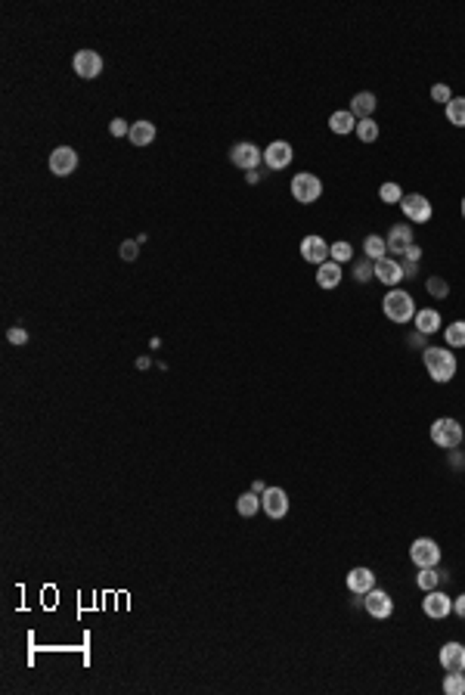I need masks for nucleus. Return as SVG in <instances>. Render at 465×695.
<instances>
[{
	"instance_id": "obj_42",
	"label": "nucleus",
	"mask_w": 465,
	"mask_h": 695,
	"mask_svg": "<svg viewBox=\"0 0 465 695\" xmlns=\"http://www.w3.org/2000/svg\"><path fill=\"white\" fill-rule=\"evenodd\" d=\"M462 217H465V199H462Z\"/></svg>"
},
{
	"instance_id": "obj_7",
	"label": "nucleus",
	"mask_w": 465,
	"mask_h": 695,
	"mask_svg": "<svg viewBox=\"0 0 465 695\" xmlns=\"http://www.w3.org/2000/svg\"><path fill=\"white\" fill-rule=\"evenodd\" d=\"M260 509L267 512V518H285L289 512V496H285L282 487H267L260 494Z\"/></svg>"
},
{
	"instance_id": "obj_5",
	"label": "nucleus",
	"mask_w": 465,
	"mask_h": 695,
	"mask_svg": "<svg viewBox=\"0 0 465 695\" xmlns=\"http://www.w3.org/2000/svg\"><path fill=\"white\" fill-rule=\"evenodd\" d=\"M409 558H413L419 568H437L440 565V546L434 543L431 537H419V540H413V546H409Z\"/></svg>"
},
{
	"instance_id": "obj_23",
	"label": "nucleus",
	"mask_w": 465,
	"mask_h": 695,
	"mask_svg": "<svg viewBox=\"0 0 465 695\" xmlns=\"http://www.w3.org/2000/svg\"><path fill=\"white\" fill-rule=\"evenodd\" d=\"M415 329H419L422 335H431V332H437L440 329V314L434 308H425V310H419L415 314Z\"/></svg>"
},
{
	"instance_id": "obj_18",
	"label": "nucleus",
	"mask_w": 465,
	"mask_h": 695,
	"mask_svg": "<svg viewBox=\"0 0 465 695\" xmlns=\"http://www.w3.org/2000/svg\"><path fill=\"white\" fill-rule=\"evenodd\" d=\"M440 664H444V670H465V645L462 643L440 645Z\"/></svg>"
},
{
	"instance_id": "obj_16",
	"label": "nucleus",
	"mask_w": 465,
	"mask_h": 695,
	"mask_svg": "<svg viewBox=\"0 0 465 695\" xmlns=\"http://www.w3.org/2000/svg\"><path fill=\"white\" fill-rule=\"evenodd\" d=\"M388 254L391 258H400V254H406V248L413 245V230L406 227V223H400V227H391L388 233Z\"/></svg>"
},
{
	"instance_id": "obj_40",
	"label": "nucleus",
	"mask_w": 465,
	"mask_h": 695,
	"mask_svg": "<svg viewBox=\"0 0 465 695\" xmlns=\"http://www.w3.org/2000/svg\"><path fill=\"white\" fill-rule=\"evenodd\" d=\"M453 612H456L459 618H465V593L456 596V602H453Z\"/></svg>"
},
{
	"instance_id": "obj_24",
	"label": "nucleus",
	"mask_w": 465,
	"mask_h": 695,
	"mask_svg": "<svg viewBox=\"0 0 465 695\" xmlns=\"http://www.w3.org/2000/svg\"><path fill=\"white\" fill-rule=\"evenodd\" d=\"M363 252H366V258L369 261H382V258H388V242L382 239V236H366V242H363Z\"/></svg>"
},
{
	"instance_id": "obj_4",
	"label": "nucleus",
	"mask_w": 465,
	"mask_h": 695,
	"mask_svg": "<svg viewBox=\"0 0 465 695\" xmlns=\"http://www.w3.org/2000/svg\"><path fill=\"white\" fill-rule=\"evenodd\" d=\"M322 196V180L310 171H301L291 177V199H298L301 205H310Z\"/></svg>"
},
{
	"instance_id": "obj_26",
	"label": "nucleus",
	"mask_w": 465,
	"mask_h": 695,
	"mask_svg": "<svg viewBox=\"0 0 465 695\" xmlns=\"http://www.w3.org/2000/svg\"><path fill=\"white\" fill-rule=\"evenodd\" d=\"M236 509H239V515H245V518H251V515L260 512V494H242L239 500H236Z\"/></svg>"
},
{
	"instance_id": "obj_33",
	"label": "nucleus",
	"mask_w": 465,
	"mask_h": 695,
	"mask_svg": "<svg viewBox=\"0 0 465 695\" xmlns=\"http://www.w3.org/2000/svg\"><path fill=\"white\" fill-rule=\"evenodd\" d=\"M353 276H357V283H366L369 276H375V264H372L369 258L357 261V267H353Z\"/></svg>"
},
{
	"instance_id": "obj_6",
	"label": "nucleus",
	"mask_w": 465,
	"mask_h": 695,
	"mask_svg": "<svg viewBox=\"0 0 465 695\" xmlns=\"http://www.w3.org/2000/svg\"><path fill=\"white\" fill-rule=\"evenodd\" d=\"M72 68L78 78H99V72H103V56L96 53V50H78L72 59Z\"/></svg>"
},
{
	"instance_id": "obj_2",
	"label": "nucleus",
	"mask_w": 465,
	"mask_h": 695,
	"mask_svg": "<svg viewBox=\"0 0 465 695\" xmlns=\"http://www.w3.org/2000/svg\"><path fill=\"white\" fill-rule=\"evenodd\" d=\"M382 308H384V316H388L391 323H409L415 316L413 295H409V292H403V289H391L388 295H384Z\"/></svg>"
},
{
	"instance_id": "obj_30",
	"label": "nucleus",
	"mask_w": 465,
	"mask_h": 695,
	"mask_svg": "<svg viewBox=\"0 0 465 695\" xmlns=\"http://www.w3.org/2000/svg\"><path fill=\"white\" fill-rule=\"evenodd\" d=\"M357 137L363 143H375L378 140V124L372 121V118H363V121H357Z\"/></svg>"
},
{
	"instance_id": "obj_9",
	"label": "nucleus",
	"mask_w": 465,
	"mask_h": 695,
	"mask_svg": "<svg viewBox=\"0 0 465 695\" xmlns=\"http://www.w3.org/2000/svg\"><path fill=\"white\" fill-rule=\"evenodd\" d=\"M74 168H78V152H74L72 146H56L53 152H50V174L68 177Z\"/></svg>"
},
{
	"instance_id": "obj_11",
	"label": "nucleus",
	"mask_w": 465,
	"mask_h": 695,
	"mask_svg": "<svg viewBox=\"0 0 465 695\" xmlns=\"http://www.w3.org/2000/svg\"><path fill=\"white\" fill-rule=\"evenodd\" d=\"M329 252H332V245H329L322 236H304L301 239V258L307 261V264H326Z\"/></svg>"
},
{
	"instance_id": "obj_19",
	"label": "nucleus",
	"mask_w": 465,
	"mask_h": 695,
	"mask_svg": "<svg viewBox=\"0 0 465 695\" xmlns=\"http://www.w3.org/2000/svg\"><path fill=\"white\" fill-rule=\"evenodd\" d=\"M351 112L357 121H363V118H372V112H375V93L369 90H360L357 97L351 99Z\"/></svg>"
},
{
	"instance_id": "obj_8",
	"label": "nucleus",
	"mask_w": 465,
	"mask_h": 695,
	"mask_svg": "<svg viewBox=\"0 0 465 695\" xmlns=\"http://www.w3.org/2000/svg\"><path fill=\"white\" fill-rule=\"evenodd\" d=\"M229 161H233L236 168H245V171H254V168L264 161V152H260L254 143H236L233 149H229Z\"/></svg>"
},
{
	"instance_id": "obj_12",
	"label": "nucleus",
	"mask_w": 465,
	"mask_h": 695,
	"mask_svg": "<svg viewBox=\"0 0 465 695\" xmlns=\"http://www.w3.org/2000/svg\"><path fill=\"white\" fill-rule=\"evenodd\" d=\"M363 605H366V612H369L375 621L391 618V612H394V599H391V596L384 593V590H375V587H372L369 593H366Z\"/></svg>"
},
{
	"instance_id": "obj_37",
	"label": "nucleus",
	"mask_w": 465,
	"mask_h": 695,
	"mask_svg": "<svg viewBox=\"0 0 465 695\" xmlns=\"http://www.w3.org/2000/svg\"><path fill=\"white\" fill-rule=\"evenodd\" d=\"M6 339H10L12 345H25V341H28V332L16 326V329H10V332H6Z\"/></svg>"
},
{
	"instance_id": "obj_39",
	"label": "nucleus",
	"mask_w": 465,
	"mask_h": 695,
	"mask_svg": "<svg viewBox=\"0 0 465 695\" xmlns=\"http://www.w3.org/2000/svg\"><path fill=\"white\" fill-rule=\"evenodd\" d=\"M415 267H419V261H400V270H403V276H415Z\"/></svg>"
},
{
	"instance_id": "obj_25",
	"label": "nucleus",
	"mask_w": 465,
	"mask_h": 695,
	"mask_svg": "<svg viewBox=\"0 0 465 695\" xmlns=\"http://www.w3.org/2000/svg\"><path fill=\"white\" fill-rule=\"evenodd\" d=\"M446 121L456 124V128H465V97H453L446 103Z\"/></svg>"
},
{
	"instance_id": "obj_27",
	"label": "nucleus",
	"mask_w": 465,
	"mask_h": 695,
	"mask_svg": "<svg viewBox=\"0 0 465 695\" xmlns=\"http://www.w3.org/2000/svg\"><path fill=\"white\" fill-rule=\"evenodd\" d=\"M444 341L450 348H465V320H456L444 329Z\"/></svg>"
},
{
	"instance_id": "obj_32",
	"label": "nucleus",
	"mask_w": 465,
	"mask_h": 695,
	"mask_svg": "<svg viewBox=\"0 0 465 695\" xmlns=\"http://www.w3.org/2000/svg\"><path fill=\"white\" fill-rule=\"evenodd\" d=\"M378 196H382V202H388V205H394V202H400L403 199V190L397 183H382V190H378Z\"/></svg>"
},
{
	"instance_id": "obj_34",
	"label": "nucleus",
	"mask_w": 465,
	"mask_h": 695,
	"mask_svg": "<svg viewBox=\"0 0 465 695\" xmlns=\"http://www.w3.org/2000/svg\"><path fill=\"white\" fill-rule=\"evenodd\" d=\"M425 285H428V292H431L434 298H446V295H450V285H446L444 279H437V276H431Z\"/></svg>"
},
{
	"instance_id": "obj_20",
	"label": "nucleus",
	"mask_w": 465,
	"mask_h": 695,
	"mask_svg": "<svg viewBox=\"0 0 465 695\" xmlns=\"http://www.w3.org/2000/svg\"><path fill=\"white\" fill-rule=\"evenodd\" d=\"M316 283H320L322 289H335V285L341 283V264L338 261H326V264H320V270H316Z\"/></svg>"
},
{
	"instance_id": "obj_36",
	"label": "nucleus",
	"mask_w": 465,
	"mask_h": 695,
	"mask_svg": "<svg viewBox=\"0 0 465 695\" xmlns=\"http://www.w3.org/2000/svg\"><path fill=\"white\" fill-rule=\"evenodd\" d=\"M431 97L437 99V103L446 105V103L453 99V93H450V87H446V84H434V87H431Z\"/></svg>"
},
{
	"instance_id": "obj_10",
	"label": "nucleus",
	"mask_w": 465,
	"mask_h": 695,
	"mask_svg": "<svg viewBox=\"0 0 465 695\" xmlns=\"http://www.w3.org/2000/svg\"><path fill=\"white\" fill-rule=\"evenodd\" d=\"M400 208H403V214H406L413 223L431 221V202H428L425 196H419V192H413V196H403L400 199Z\"/></svg>"
},
{
	"instance_id": "obj_17",
	"label": "nucleus",
	"mask_w": 465,
	"mask_h": 695,
	"mask_svg": "<svg viewBox=\"0 0 465 695\" xmlns=\"http://www.w3.org/2000/svg\"><path fill=\"white\" fill-rule=\"evenodd\" d=\"M375 587V574L369 568H351L347 571V590L357 596H366L369 590Z\"/></svg>"
},
{
	"instance_id": "obj_13",
	"label": "nucleus",
	"mask_w": 465,
	"mask_h": 695,
	"mask_svg": "<svg viewBox=\"0 0 465 695\" xmlns=\"http://www.w3.org/2000/svg\"><path fill=\"white\" fill-rule=\"evenodd\" d=\"M291 159H295V149H291V143H285V140H273L270 146H267V152H264L267 168H273V171L289 168Z\"/></svg>"
},
{
	"instance_id": "obj_21",
	"label": "nucleus",
	"mask_w": 465,
	"mask_h": 695,
	"mask_svg": "<svg viewBox=\"0 0 465 695\" xmlns=\"http://www.w3.org/2000/svg\"><path fill=\"white\" fill-rule=\"evenodd\" d=\"M329 128H332V134H351V130H357V118H353L351 109L332 112L329 115Z\"/></svg>"
},
{
	"instance_id": "obj_38",
	"label": "nucleus",
	"mask_w": 465,
	"mask_h": 695,
	"mask_svg": "<svg viewBox=\"0 0 465 695\" xmlns=\"http://www.w3.org/2000/svg\"><path fill=\"white\" fill-rule=\"evenodd\" d=\"M121 258H124V261H134V258H136V242H134V239H127V242L121 245Z\"/></svg>"
},
{
	"instance_id": "obj_31",
	"label": "nucleus",
	"mask_w": 465,
	"mask_h": 695,
	"mask_svg": "<svg viewBox=\"0 0 465 695\" xmlns=\"http://www.w3.org/2000/svg\"><path fill=\"white\" fill-rule=\"evenodd\" d=\"M329 254H332V261L344 264V261H351V258H353V248H351V242H344V239H341V242H335V245H332V252H329Z\"/></svg>"
},
{
	"instance_id": "obj_35",
	"label": "nucleus",
	"mask_w": 465,
	"mask_h": 695,
	"mask_svg": "<svg viewBox=\"0 0 465 695\" xmlns=\"http://www.w3.org/2000/svg\"><path fill=\"white\" fill-rule=\"evenodd\" d=\"M109 134H112V137H127V134H130V124L124 121V118H112Z\"/></svg>"
},
{
	"instance_id": "obj_41",
	"label": "nucleus",
	"mask_w": 465,
	"mask_h": 695,
	"mask_svg": "<svg viewBox=\"0 0 465 695\" xmlns=\"http://www.w3.org/2000/svg\"><path fill=\"white\" fill-rule=\"evenodd\" d=\"M406 258H409V261H419V258H422V248H419V245H409V248H406Z\"/></svg>"
},
{
	"instance_id": "obj_3",
	"label": "nucleus",
	"mask_w": 465,
	"mask_h": 695,
	"mask_svg": "<svg viewBox=\"0 0 465 695\" xmlns=\"http://www.w3.org/2000/svg\"><path fill=\"white\" fill-rule=\"evenodd\" d=\"M462 434H465L462 425H459L456 419H450V416L431 422V441L437 447H444V450H456V447L462 444Z\"/></svg>"
},
{
	"instance_id": "obj_22",
	"label": "nucleus",
	"mask_w": 465,
	"mask_h": 695,
	"mask_svg": "<svg viewBox=\"0 0 465 695\" xmlns=\"http://www.w3.org/2000/svg\"><path fill=\"white\" fill-rule=\"evenodd\" d=\"M130 143L134 146H149V143L155 140V124L152 121H134L130 124Z\"/></svg>"
},
{
	"instance_id": "obj_14",
	"label": "nucleus",
	"mask_w": 465,
	"mask_h": 695,
	"mask_svg": "<svg viewBox=\"0 0 465 695\" xmlns=\"http://www.w3.org/2000/svg\"><path fill=\"white\" fill-rule=\"evenodd\" d=\"M422 608H425L428 618L444 621L446 614L453 612V599H450L446 593H440V590H428V593H425V602H422Z\"/></svg>"
},
{
	"instance_id": "obj_29",
	"label": "nucleus",
	"mask_w": 465,
	"mask_h": 695,
	"mask_svg": "<svg viewBox=\"0 0 465 695\" xmlns=\"http://www.w3.org/2000/svg\"><path fill=\"white\" fill-rule=\"evenodd\" d=\"M415 583H419L422 590H437V583H440V571H434V568H422L419 574H415Z\"/></svg>"
},
{
	"instance_id": "obj_28",
	"label": "nucleus",
	"mask_w": 465,
	"mask_h": 695,
	"mask_svg": "<svg viewBox=\"0 0 465 695\" xmlns=\"http://www.w3.org/2000/svg\"><path fill=\"white\" fill-rule=\"evenodd\" d=\"M444 692H446V695H462V692H465V676H462V670H450V674H446Z\"/></svg>"
},
{
	"instance_id": "obj_15",
	"label": "nucleus",
	"mask_w": 465,
	"mask_h": 695,
	"mask_svg": "<svg viewBox=\"0 0 465 695\" xmlns=\"http://www.w3.org/2000/svg\"><path fill=\"white\" fill-rule=\"evenodd\" d=\"M375 279L378 283H384L388 289H397V283L403 279V270H400V261L397 258H382V261H375Z\"/></svg>"
},
{
	"instance_id": "obj_1",
	"label": "nucleus",
	"mask_w": 465,
	"mask_h": 695,
	"mask_svg": "<svg viewBox=\"0 0 465 695\" xmlns=\"http://www.w3.org/2000/svg\"><path fill=\"white\" fill-rule=\"evenodd\" d=\"M425 370L434 382H450V379L456 376V357H453L450 348H428Z\"/></svg>"
}]
</instances>
